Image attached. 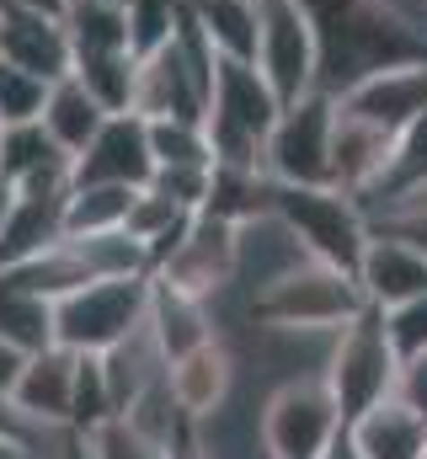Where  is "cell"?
I'll return each instance as SVG.
<instances>
[{"instance_id": "cell-1", "label": "cell", "mask_w": 427, "mask_h": 459, "mask_svg": "<svg viewBox=\"0 0 427 459\" xmlns=\"http://www.w3.org/2000/svg\"><path fill=\"white\" fill-rule=\"evenodd\" d=\"M316 27V91L342 97L374 70L427 59V43L374 0H300Z\"/></svg>"}, {"instance_id": "cell-2", "label": "cell", "mask_w": 427, "mask_h": 459, "mask_svg": "<svg viewBox=\"0 0 427 459\" xmlns=\"http://www.w3.org/2000/svg\"><path fill=\"white\" fill-rule=\"evenodd\" d=\"M278 113H283V102L267 86V75L257 70V59H219L214 65L209 117H204L209 144H214V166L262 171V144H267Z\"/></svg>"}, {"instance_id": "cell-3", "label": "cell", "mask_w": 427, "mask_h": 459, "mask_svg": "<svg viewBox=\"0 0 427 459\" xmlns=\"http://www.w3.org/2000/svg\"><path fill=\"white\" fill-rule=\"evenodd\" d=\"M214 43L204 27L193 22V11H182V27L171 32V43H161L155 54H139V81H134V113L139 117H209V91H214Z\"/></svg>"}, {"instance_id": "cell-4", "label": "cell", "mask_w": 427, "mask_h": 459, "mask_svg": "<svg viewBox=\"0 0 427 459\" xmlns=\"http://www.w3.org/2000/svg\"><path fill=\"white\" fill-rule=\"evenodd\" d=\"M262 204L300 235V246H305L310 256L358 273V256H363V246H369V220H363V209H358L353 193H342V187L267 182V187H262Z\"/></svg>"}, {"instance_id": "cell-5", "label": "cell", "mask_w": 427, "mask_h": 459, "mask_svg": "<svg viewBox=\"0 0 427 459\" xmlns=\"http://www.w3.org/2000/svg\"><path fill=\"white\" fill-rule=\"evenodd\" d=\"M358 310H369L358 278L347 267H331L320 256H305L300 267H289L278 283H267L257 299H251V316L257 321H273V326H310V332H336L347 326Z\"/></svg>"}, {"instance_id": "cell-6", "label": "cell", "mask_w": 427, "mask_h": 459, "mask_svg": "<svg viewBox=\"0 0 427 459\" xmlns=\"http://www.w3.org/2000/svg\"><path fill=\"white\" fill-rule=\"evenodd\" d=\"M150 316V273L92 278L75 294L54 299V342L70 352H107Z\"/></svg>"}, {"instance_id": "cell-7", "label": "cell", "mask_w": 427, "mask_h": 459, "mask_svg": "<svg viewBox=\"0 0 427 459\" xmlns=\"http://www.w3.org/2000/svg\"><path fill=\"white\" fill-rule=\"evenodd\" d=\"M396 368H401V352L385 337V316H379L374 305L358 310V316L336 332L331 358H326V385H331L342 417L353 422V417L369 411L374 401L396 395Z\"/></svg>"}, {"instance_id": "cell-8", "label": "cell", "mask_w": 427, "mask_h": 459, "mask_svg": "<svg viewBox=\"0 0 427 459\" xmlns=\"http://www.w3.org/2000/svg\"><path fill=\"white\" fill-rule=\"evenodd\" d=\"M331 117L336 97L305 91L300 102H289L267 144H262V171L267 182H294V187H331Z\"/></svg>"}, {"instance_id": "cell-9", "label": "cell", "mask_w": 427, "mask_h": 459, "mask_svg": "<svg viewBox=\"0 0 427 459\" xmlns=\"http://www.w3.org/2000/svg\"><path fill=\"white\" fill-rule=\"evenodd\" d=\"M347 417L326 379H294L278 385L262 406V438L273 459H326V449L342 438Z\"/></svg>"}, {"instance_id": "cell-10", "label": "cell", "mask_w": 427, "mask_h": 459, "mask_svg": "<svg viewBox=\"0 0 427 459\" xmlns=\"http://www.w3.org/2000/svg\"><path fill=\"white\" fill-rule=\"evenodd\" d=\"M257 70L267 75V86L278 91V102H300L305 91H316V27L305 16L300 0H257Z\"/></svg>"}, {"instance_id": "cell-11", "label": "cell", "mask_w": 427, "mask_h": 459, "mask_svg": "<svg viewBox=\"0 0 427 459\" xmlns=\"http://www.w3.org/2000/svg\"><path fill=\"white\" fill-rule=\"evenodd\" d=\"M150 278H161V283H171V289H182L193 299L224 294L235 283V220L198 209L182 230V240L171 246V256Z\"/></svg>"}, {"instance_id": "cell-12", "label": "cell", "mask_w": 427, "mask_h": 459, "mask_svg": "<svg viewBox=\"0 0 427 459\" xmlns=\"http://www.w3.org/2000/svg\"><path fill=\"white\" fill-rule=\"evenodd\" d=\"M310 251L300 246V235L283 225L267 204L257 209V214H246V220H235V294L251 305L267 283H278L289 267H300Z\"/></svg>"}, {"instance_id": "cell-13", "label": "cell", "mask_w": 427, "mask_h": 459, "mask_svg": "<svg viewBox=\"0 0 427 459\" xmlns=\"http://www.w3.org/2000/svg\"><path fill=\"white\" fill-rule=\"evenodd\" d=\"M75 182H118V187H144L155 177V150H150V123L139 113H112L92 134V144L70 160Z\"/></svg>"}, {"instance_id": "cell-14", "label": "cell", "mask_w": 427, "mask_h": 459, "mask_svg": "<svg viewBox=\"0 0 427 459\" xmlns=\"http://www.w3.org/2000/svg\"><path fill=\"white\" fill-rule=\"evenodd\" d=\"M75 368H81V352L48 342L38 352H27L16 385H11V401L27 422L38 428H70V411H75Z\"/></svg>"}, {"instance_id": "cell-15", "label": "cell", "mask_w": 427, "mask_h": 459, "mask_svg": "<svg viewBox=\"0 0 427 459\" xmlns=\"http://www.w3.org/2000/svg\"><path fill=\"white\" fill-rule=\"evenodd\" d=\"M390 150H396V128H379V123L347 113L336 102V117H331V187H342L353 198L374 193V182L390 166Z\"/></svg>"}, {"instance_id": "cell-16", "label": "cell", "mask_w": 427, "mask_h": 459, "mask_svg": "<svg viewBox=\"0 0 427 459\" xmlns=\"http://www.w3.org/2000/svg\"><path fill=\"white\" fill-rule=\"evenodd\" d=\"M353 278H358V289L374 310H396V305L427 294V256L417 246H406L401 235L369 230V246H363Z\"/></svg>"}, {"instance_id": "cell-17", "label": "cell", "mask_w": 427, "mask_h": 459, "mask_svg": "<svg viewBox=\"0 0 427 459\" xmlns=\"http://www.w3.org/2000/svg\"><path fill=\"white\" fill-rule=\"evenodd\" d=\"M347 113L369 117L379 128H406L427 113V59H406V65H390V70H374L369 81H358L353 91L336 97Z\"/></svg>"}, {"instance_id": "cell-18", "label": "cell", "mask_w": 427, "mask_h": 459, "mask_svg": "<svg viewBox=\"0 0 427 459\" xmlns=\"http://www.w3.org/2000/svg\"><path fill=\"white\" fill-rule=\"evenodd\" d=\"M75 182H32L16 187V204L0 225V267H16L27 256H38L43 246H54L65 235V198Z\"/></svg>"}, {"instance_id": "cell-19", "label": "cell", "mask_w": 427, "mask_h": 459, "mask_svg": "<svg viewBox=\"0 0 427 459\" xmlns=\"http://www.w3.org/2000/svg\"><path fill=\"white\" fill-rule=\"evenodd\" d=\"M0 59L32 70L43 81L70 75L75 54H70V38H65V16H48V11H0Z\"/></svg>"}, {"instance_id": "cell-20", "label": "cell", "mask_w": 427, "mask_h": 459, "mask_svg": "<svg viewBox=\"0 0 427 459\" xmlns=\"http://www.w3.org/2000/svg\"><path fill=\"white\" fill-rule=\"evenodd\" d=\"M235 379H240V363H235V347L224 337H209L204 347H193V352H182L171 363V390H177V406L187 411V422H198L214 406H224Z\"/></svg>"}, {"instance_id": "cell-21", "label": "cell", "mask_w": 427, "mask_h": 459, "mask_svg": "<svg viewBox=\"0 0 427 459\" xmlns=\"http://www.w3.org/2000/svg\"><path fill=\"white\" fill-rule=\"evenodd\" d=\"M0 177L11 187L75 182V166H70V150H59V139L43 128V117H32V123H5L0 128Z\"/></svg>"}, {"instance_id": "cell-22", "label": "cell", "mask_w": 427, "mask_h": 459, "mask_svg": "<svg viewBox=\"0 0 427 459\" xmlns=\"http://www.w3.org/2000/svg\"><path fill=\"white\" fill-rule=\"evenodd\" d=\"M347 438L363 459H423L427 422L401 395H385V401H374L369 411H358L347 422Z\"/></svg>"}, {"instance_id": "cell-23", "label": "cell", "mask_w": 427, "mask_h": 459, "mask_svg": "<svg viewBox=\"0 0 427 459\" xmlns=\"http://www.w3.org/2000/svg\"><path fill=\"white\" fill-rule=\"evenodd\" d=\"M150 332H155V342L166 352V363H177L182 352H193V347H204L214 337L209 299H193V294L150 278Z\"/></svg>"}, {"instance_id": "cell-24", "label": "cell", "mask_w": 427, "mask_h": 459, "mask_svg": "<svg viewBox=\"0 0 427 459\" xmlns=\"http://www.w3.org/2000/svg\"><path fill=\"white\" fill-rule=\"evenodd\" d=\"M107 108L81 86V75L70 70V75H59L54 86H48V102H43V128L59 139V150H70V160L92 144V134L107 123Z\"/></svg>"}, {"instance_id": "cell-25", "label": "cell", "mask_w": 427, "mask_h": 459, "mask_svg": "<svg viewBox=\"0 0 427 459\" xmlns=\"http://www.w3.org/2000/svg\"><path fill=\"white\" fill-rule=\"evenodd\" d=\"M187 11L219 59H257V0H187Z\"/></svg>"}, {"instance_id": "cell-26", "label": "cell", "mask_w": 427, "mask_h": 459, "mask_svg": "<svg viewBox=\"0 0 427 459\" xmlns=\"http://www.w3.org/2000/svg\"><path fill=\"white\" fill-rule=\"evenodd\" d=\"M65 38H70V54L86 59V54H134L128 43V11L123 5H102V0H70L65 5Z\"/></svg>"}, {"instance_id": "cell-27", "label": "cell", "mask_w": 427, "mask_h": 459, "mask_svg": "<svg viewBox=\"0 0 427 459\" xmlns=\"http://www.w3.org/2000/svg\"><path fill=\"white\" fill-rule=\"evenodd\" d=\"M0 337L22 352H38V347L54 342V299L22 289L11 273H0Z\"/></svg>"}, {"instance_id": "cell-28", "label": "cell", "mask_w": 427, "mask_h": 459, "mask_svg": "<svg viewBox=\"0 0 427 459\" xmlns=\"http://www.w3.org/2000/svg\"><path fill=\"white\" fill-rule=\"evenodd\" d=\"M139 187H118V182H75L65 198V235H102V230L128 225V204Z\"/></svg>"}, {"instance_id": "cell-29", "label": "cell", "mask_w": 427, "mask_h": 459, "mask_svg": "<svg viewBox=\"0 0 427 459\" xmlns=\"http://www.w3.org/2000/svg\"><path fill=\"white\" fill-rule=\"evenodd\" d=\"M81 86L102 102L107 113H134V81H139V54H86L70 65Z\"/></svg>"}, {"instance_id": "cell-30", "label": "cell", "mask_w": 427, "mask_h": 459, "mask_svg": "<svg viewBox=\"0 0 427 459\" xmlns=\"http://www.w3.org/2000/svg\"><path fill=\"white\" fill-rule=\"evenodd\" d=\"M423 182H427V113L396 134L390 166H385V177L374 182V193L358 198V209H363V204H379V198H396V193H406V187H423Z\"/></svg>"}, {"instance_id": "cell-31", "label": "cell", "mask_w": 427, "mask_h": 459, "mask_svg": "<svg viewBox=\"0 0 427 459\" xmlns=\"http://www.w3.org/2000/svg\"><path fill=\"white\" fill-rule=\"evenodd\" d=\"M150 123V150L155 166H214L209 128L193 117H144Z\"/></svg>"}, {"instance_id": "cell-32", "label": "cell", "mask_w": 427, "mask_h": 459, "mask_svg": "<svg viewBox=\"0 0 427 459\" xmlns=\"http://www.w3.org/2000/svg\"><path fill=\"white\" fill-rule=\"evenodd\" d=\"M48 86L54 81H43V75L22 70L11 59H0V123H32V117H43Z\"/></svg>"}, {"instance_id": "cell-33", "label": "cell", "mask_w": 427, "mask_h": 459, "mask_svg": "<svg viewBox=\"0 0 427 459\" xmlns=\"http://www.w3.org/2000/svg\"><path fill=\"white\" fill-rule=\"evenodd\" d=\"M86 449H92V459H171V444L144 438V433L128 428L123 417H112V422H102V428H92V433H86Z\"/></svg>"}, {"instance_id": "cell-34", "label": "cell", "mask_w": 427, "mask_h": 459, "mask_svg": "<svg viewBox=\"0 0 427 459\" xmlns=\"http://www.w3.org/2000/svg\"><path fill=\"white\" fill-rule=\"evenodd\" d=\"M379 316H385V337H390V347H396L401 358L427 352V294L396 305V310H379Z\"/></svg>"}, {"instance_id": "cell-35", "label": "cell", "mask_w": 427, "mask_h": 459, "mask_svg": "<svg viewBox=\"0 0 427 459\" xmlns=\"http://www.w3.org/2000/svg\"><path fill=\"white\" fill-rule=\"evenodd\" d=\"M396 395L427 422V352L401 358V368H396Z\"/></svg>"}, {"instance_id": "cell-36", "label": "cell", "mask_w": 427, "mask_h": 459, "mask_svg": "<svg viewBox=\"0 0 427 459\" xmlns=\"http://www.w3.org/2000/svg\"><path fill=\"white\" fill-rule=\"evenodd\" d=\"M374 5H379V11H390L401 27H412V32L427 43V0H374Z\"/></svg>"}, {"instance_id": "cell-37", "label": "cell", "mask_w": 427, "mask_h": 459, "mask_svg": "<svg viewBox=\"0 0 427 459\" xmlns=\"http://www.w3.org/2000/svg\"><path fill=\"white\" fill-rule=\"evenodd\" d=\"M369 230H385V235H401L406 246H417L427 256V220H379V225H369Z\"/></svg>"}, {"instance_id": "cell-38", "label": "cell", "mask_w": 427, "mask_h": 459, "mask_svg": "<svg viewBox=\"0 0 427 459\" xmlns=\"http://www.w3.org/2000/svg\"><path fill=\"white\" fill-rule=\"evenodd\" d=\"M22 363H27V352H22V347H11L5 337H0V390H11V385H16Z\"/></svg>"}, {"instance_id": "cell-39", "label": "cell", "mask_w": 427, "mask_h": 459, "mask_svg": "<svg viewBox=\"0 0 427 459\" xmlns=\"http://www.w3.org/2000/svg\"><path fill=\"white\" fill-rule=\"evenodd\" d=\"M70 0H0V11H48V16H65Z\"/></svg>"}, {"instance_id": "cell-40", "label": "cell", "mask_w": 427, "mask_h": 459, "mask_svg": "<svg viewBox=\"0 0 427 459\" xmlns=\"http://www.w3.org/2000/svg\"><path fill=\"white\" fill-rule=\"evenodd\" d=\"M326 459H363L358 449H353V438H347V428H342V438H336V444L326 449Z\"/></svg>"}, {"instance_id": "cell-41", "label": "cell", "mask_w": 427, "mask_h": 459, "mask_svg": "<svg viewBox=\"0 0 427 459\" xmlns=\"http://www.w3.org/2000/svg\"><path fill=\"white\" fill-rule=\"evenodd\" d=\"M171 459H204L198 455V444H193V433H182V438L171 444Z\"/></svg>"}, {"instance_id": "cell-42", "label": "cell", "mask_w": 427, "mask_h": 459, "mask_svg": "<svg viewBox=\"0 0 427 459\" xmlns=\"http://www.w3.org/2000/svg\"><path fill=\"white\" fill-rule=\"evenodd\" d=\"M0 459H32V449L16 444V438H0Z\"/></svg>"}, {"instance_id": "cell-43", "label": "cell", "mask_w": 427, "mask_h": 459, "mask_svg": "<svg viewBox=\"0 0 427 459\" xmlns=\"http://www.w3.org/2000/svg\"><path fill=\"white\" fill-rule=\"evenodd\" d=\"M11 204H16V187L0 177V225H5V214H11Z\"/></svg>"}, {"instance_id": "cell-44", "label": "cell", "mask_w": 427, "mask_h": 459, "mask_svg": "<svg viewBox=\"0 0 427 459\" xmlns=\"http://www.w3.org/2000/svg\"><path fill=\"white\" fill-rule=\"evenodd\" d=\"M102 5H128V0H102Z\"/></svg>"}, {"instance_id": "cell-45", "label": "cell", "mask_w": 427, "mask_h": 459, "mask_svg": "<svg viewBox=\"0 0 427 459\" xmlns=\"http://www.w3.org/2000/svg\"><path fill=\"white\" fill-rule=\"evenodd\" d=\"M423 459H427V444H423Z\"/></svg>"}, {"instance_id": "cell-46", "label": "cell", "mask_w": 427, "mask_h": 459, "mask_svg": "<svg viewBox=\"0 0 427 459\" xmlns=\"http://www.w3.org/2000/svg\"><path fill=\"white\" fill-rule=\"evenodd\" d=\"M0 128H5V123H0Z\"/></svg>"}]
</instances>
